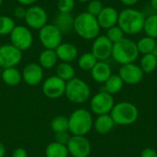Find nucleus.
<instances>
[{"label": "nucleus", "instance_id": "15", "mask_svg": "<svg viewBox=\"0 0 157 157\" xmlns=\"http://www.w3.org/2000/svg\"><path fill=\"white\" fill-rule=\"evenodd\" d=\"M112 48L113 43L106 37V35H99L93 41L91 52L95 55L98 61H106L111 56Z\"/></svg>", "mask_w": 157, "mask_h": 157}, {"label": "nucleus", "instance_id": "1", "mask_svg": "<svg viewBox=\"0 0 157 157\" xmlns=\"http://www.w3.org/2000/svg\"><path fill=\"white\" fill-rule=\"evenodd\" d=\"M144 14L132 7H127L119 12L118 26L127 35H135L144 30Z\"/></svg>", "mask_w": 157, "mask_h": 157}, {"label": "nucleus", "instance_id": "35", "mask_svg": "<svg viewBox=\"0 0 157 157\" xmlns=\"http://www.w3.org/2000/svg\"><path fill=\"white\" fill-rule=\"evenodd\" d=\"M75 6V0H58L57 8L60 13H71Z\"/></svg>", "mask_w": 157, "mask_h": 157}, {"label": "nucleus", "instance_id": "22", "mask_svg": "<svg viewBox=\"0 0 157 157\" xmlns=\"http://www.w3.org/2000/svg\"><path fill=\"white\" fill-rule=\"evenodd\" d=\"M0 78L6 86H16L22 81V74L17 67L5 68L2 69Z\"/></svg>", "mask_w": 157, "mask_h": 157}, {"label": "nucleus", "instance_id": "34", "mask_svg": "<svg viewBox=\"0 0 157 157\" xmlns=\"http://www.w3.org/2000/svg\"><path fill=\"white\" fill-rule=\"evenodd\" d=\"M104 6L101 1L99 0H90L88 1L87 6H86V12L94 17H98V15L101 12Z\"/></svg>", "mask_w": 157, "mask_h": 157}, {"label": "nucleus", "instance_id": "37", "mask_svg": "<svg viewBox=\"0 0 157 157\" xmlns=\"http://www.w3.org/2000/svg\"><path fill=\"white\" fill-rule=\"evenodd\" d=\"M26 11H27V8H25L23 6H19L15 7L13 13L17 18H24L26 15Z\"/></svg>", "mask_w": 157, "mask_h": 157}, {"label": "nucleus", "instance_id": "43", "mask_svg": "<svg viewBox=\"0 0 157 157\" xmlns=\"http://www.w3.org/2000/svg\"><path fill=\"white\" fill-rule=\"evenodd\" d=\"M150 4H151L152 8L157 12V0H151L150 1Z\"/></svg>", "mask_w": 157, "mask_h": 157}, {"label": "nucleus", "instance_id": "2", "mask_svg": "<svg viewBox=\"0 0 157 157\" xmlns=\"http://www.w3.org/2000/svg\"><path fill=\"white\" fill-rule=\"evenodd\" d=\"M74 30L81 39L90 40L99 36L100 27L97 17L86 11L75 17Z\"/></svg>", "mask_w": 157, "mask_h": 157}, {"label": "nucleus", "instance_id": "38", "mask_svg": "<svg viewBox=\"0 0 157 157\" xmlns=\"http://www.w3.org/2000/svg\"><path fill=\"white\" fill-rule=\"evenodd\" d=\"M141 157H157V152L151 147H146L141 152Z\"/></svg>", "mask_w": 157, "mask_h": 157}, {"label": "nucleus", "instance_id": "30", "mask_svg": "<svg viewBox=\"0 0 157 157\" xmlns=\"http://www.w3.org/2000/svg\"><path fill=\"white\" fill-rule=\"evenodd\" d=\"M144 31L145 32L146 36L157 40V13L145 17Z\"/></svg>", "mask_w": 157, "mask_h": 157}, {"label": "nucleus", "instance_id": "19", "mask_svg": "<svg viewBox=\"0 0 157 157\" xmlns=\"http://www.w3.org/2000/svg\"><path fill=\"white\" fill-rule=\"evenodd\" d=\"M90 73L93 80L99 84H104L112 75L111 67L105 61H98Z\"/></svg>", "mask_w": 157, "mask_h": 157}, {"label": "nucleus", "instance_id": "32", "mask_svg": "<svg viewBox=\"0 0 157 157\" xmlns=\"http://www.w3.org/2000/svg\"><path fill=\"white\" fill-rule=\"evenodd\" d=\"M15 27V20L11 17L0 16V36L9 35Z\"/></svg>", "mask_w": 157, "mask_h": 157}, {"label": "nucleus", "instance_id": "4", "mask_svg": "<svg viewBox=\"0 0 157 157\" xmlns=\"http://www.w3.org/2000/svg\"><path fill=\"white\" fill-rule=\"evenodd\" d=\"M136 42L129 38H123L121 40L113 44L111 57L121 65L132 63L139 56Z\"/></svg>", "mask_w": 157, "mask_h": 157}, {"label": "nucleus", "instance_id": "39", "mask_svg": "<svg viewBox=\"0 0 157 157\" xmlns=\"http://www.w3.org/2000/svg\"><path fill=\"white\" fill-rule=\"evenodd\" d=\"M28 152L25 148H22V147H17L16 148L13 152H12V155L11 157H28Z\"/></svg>", "mask_w": 157, "mask_h": 157}, {"label": "nucleus", "instance_id": "24", "mask_svg": "<svg viewBox=\"0 0 157 157\" xmlns=\"http://www.w3.org/2000/svg\"><path fill=\"white\" fill-rule=\"evenodd\" d=\"M55 75H57L64 82H68L74 77H75V70L70 63L61 62L56 65Z\"/></svg>", "mask_w": 157, "mask_h": 157}, {"label": "nucleus", "instance_id": "36", "mask_svg": "<svg viewBox=\"0 0 157 157\" xmlns=\"http://www.w3.org/2000/svg\"><path fill=\"white\" fill-rule=\"evenodd\" d=\"M71 133L69 132H59V133H55L54 135V141L63 144V145H67L68 142L71 139Z\"/></svg>", "mask_w": 157, "mask_h": 157}, {"label": "nucleus", "instance_id": "26", "mask_svg": "<svg viewBox=\"0 0 157 157\" xmlns=\"http://www.w3.org/2000/svg\"><path fill=\"white\" fill-rule=\"evenodd\" d=\"M124 83L120 77V75L118 74H114V75L112 74L109 76V78L104 83V88H105L104 91L111 95H115L122 89Z\"/></svg>", "mask_w": 157, "mask_h": 157}, {"label": "nucleus", "instance_id": "40", "mask_svg": "<svg viewBox=\"0 0 157 157\" xmlns=\"http://www.w3.org/2000/svg\"><path fill=\"white\" fill-rule=\"evenodd\" d=\"M17 3L20 6H30L35 5V3L38 0H17Z\"/></svg>", "mask_w": 157, "mask_h": 157}, {"label": "nucleus", "instance_id": "9", "mask_svg": "<svg viewBox=\"0 0 157 157\" xmlns=\"http://www.w3.org/2000/svg\"><path fill=\"white\" fill-rule=\"evenodd\" d=\"M115 105L113 95L106 92L100 91L94 95L90 99V109L92 113L97 116L109 114L112 108Z\"/></svg>", "mask_w": 157, "mask_h": 157}, {"label": "nucleus", "instance_id": "13", "mask_svg": "<svg viewBox=\"0 0 157 157\" xmlns=\"http://www.w3.org/2000/svg\"><path fill=\"white\" fill-rule=\"evenodd\" d=\"M66 82L59 78L57 75L49 76L42 83L41 90L45 97L52 99L59 98L64 96Z\"/></svg>", "mask_w": 157, "mask_h": 157}, {"label": "nucleus", "instance_id": "12", "mask_svg": "<svg viewBox=\"0 0 157 157\" xmlns=\"http://www.w3.org/2000/svg\"><path fill=\"white\" fill-rule=\"evenodd\" d=\"M66 146L69 155L73 157H88L92 151L91 144L86 136L72 135Z\"/></svg>", "mask_w": 157, "mask_h": 157}, {"label": "nucleus", "instance_id": "31", "mask_svg": "<svg viewBox=\"0 0 157 157\" xmlns=\"http://www.w3.org/2000/svg\"><path fill=\"white\" fill-rule=\"evenodd\" d=\"M51 129L55 133L69 132V125H68V118L65 116H56L51 121Z\"/></svg>", "mask_w": 157, "mask_h": 157}, {"label": "nucleus", "instance_id": "27", "mask_svg": "<svg viewBox=\"0 0 157 157\" xmlns=\"http://www.w3.org/2000/svg\"><path fill=\"white\" fill-rule=\"evenodd\" d=\"M156 43L155 39L151 38L149 36H144L136 42V45H137L139 53H142L143 55H144V54L153 53L155 49Z\"/></svg>", "mask_w": 157, "mask_h": 157}, {"label": "nucleus", "instance_id": "14", "mask_svg": "<svg viewBox=\"0 0 157 157\" xmlns=\"http://www.w3.org/2000/svg\"><path fill=\"white\" fill-rule=\"evenodd\" d=\"M118 75L124 84L130 86H134L141 83L144 76V73L143 72L140 65L134 63L121 65Z\"/></svg>", "mask_w": 157, "mask_h": 157}, {"label": "nucleus", "instance_id": "5", "mask_svg": "<svg viewBox=\"0 0 157 157\" xmlns=\"http://www.w3.org/2000/svg\"><path fill=\"white\" fill-rule=\"evenodd\" d=\"M109 114L115 125L128 126L137 121L139 118V109L133 103L122 101L115 104Z\"/></svg>", "mask_w": 157, "mask_h": 157}, {"label": "nucleus", "instance_id": "20", "mask_svg": "<svg viewBox=\"0 0 157 157\" xmlns=\"http://www.w3.org/2000/svg\"><path fill=\"white\" fill-rule=\"evenodd\" d=\"M115 123L110 116V114L99 115L96 118L93 123V128L99 134H107L112 131Z\"/></svg>", "mask_w": 157, "mask_h": 157}, {"label": "nucleus", "instance_id": "18", "mask_svg": "<svg viewBox=\"0 0 157 157\" xmlns=\"http://www.w3.org/2000/svg\"><path fill=\"white\" fill-rule=\"evenodd\" d=\"M58 60L63 63H72L78 58V49L71 42H62L56 49Z\"/></svg>", "mask_w": 157, "mask_h": 157}, {"label": "nucleus", "instance_id": "8", "mask_svg": "<svg viewBox=\"0 0 157 157\" xmlns=\"http://www.w3.org/2000/svg\"><path fill=\"white\" fill-rule=\"evenodd\" d=\"M9 39L10 43L21 52L29 50L34 40L30 29L23 25H16L9 34Z\"/></svg>", "mask_w": 157, "mask_h": 157}, {"label": "nucleus", "instance_id": "44", "mask_svg": "<svg viewBox=\"0 0 157 157\" xmlns=\"http://www.w3.org/2000/svg\"><path fill=\"white\" fill-rule=\"evenodd\" d=\"M75 1H78V2H80V3H86V2H88V1H90V0H75Z\"/></svg>", "mask_w": 157, "mask_h": 157}, {"label": "nucleus", "instance_id": "28", "mask_svg": "<svg viewBox=\"0 0 157 157\" xmlns=\"http://www.w3.org/2000/svg\"><path fill=\"white\" fill-rule=\"evenodd\" d=\"M98 62V59L90 52H85L82 55H80L77 60V64L78 67L83 71H91Z\"/></svg>", "mask_w": 157, "mask_h": 157}, {"label": "nucleus", "instance_id": "17", "mask_svg": "<svg viewBox=\"0 0 157 157\" xmlns=\"http://www.w3.org/2000/svg\"><path fill=\"white\" fill-rule=\"evenodd\" d=\"M100 29H108L118 24L119 11L113 6H104L97 17Z\"/></svg>", "mask_w": 157, "mask_h": 157}, {"label": "nucleus", "instance_id": "16", "mask_svg": "<svg viewBox=\"0 0 157 157\" xmlns=\"http://www.w3.org/2000/svg\"><path fill=\"white\" fill-rule=\"evenodd\" d=\"M22 80L29 86L40 85L44 76L43 68L37 63H29L22 70Z\"/></svg>", "mask_w": 157, "mask_h": 157}, {"label": "nucleus", "instance_id": "3", "mask_svg": "<svg viewBox=\"0 0 157 157\" xmlns=\"http://www.w3.org/2000/svg\"><path fill=\"white\" fill-rule=\"evenodd\" d=\"M94 120L89 110L80 108L74 110L68 117L69 132L71 135L86 136L93 128Z\"/></svg>", "mask_w": 157, "mask_h": 157}, {"label": "nucleus", "instance_id": "46", "mask_svg": "<svg viewBox=\"0 0 157 157\" xmlns=\"http://www.w3.org/2000/svg\"><path fill=\"white\" fill-rule=\"evenodd\" d=\"M2 4H3V0H0V7H1V6H2Z\"/></svg>", "mask_w": 157, "mask_h": 157}, {"label": "nucleus", "instance_id": "21", "mask_svg": "<svg viewBox=\"0 0 157 157\" xmlns=\"http://www.w3.org/2000/svg\"><path fill=\"white\" fill-rule=\"evenodd\" d=\"M74 20L75 17L71 13H58L54 18L53 24L63 33H69L74 30Z\"/></svg>", "mask_w": 157, "mask_h": 157}, {"label": "nucleus", "instance_id": "29", "mask_svg": "<svg viewBox=\"0 0 157 157\" xmlns=\"http://www.w3.org/2000/svg\"><path fill=\"white\" fill-rule=\"evenodd\" d=\"M140 67L144 74L153 73L157 68V57L154 53L143 55L140 62Z\"/></svg>", "mask_w": 157, "mask_h": 157}, {"label": "nucleus", "instance_id": "47", "mask_svg": "<svg viewBox=\"0 0 157 157\" xmlns=\"http://www.w3.org/2000/svg\"><path fill=\"white\" fill-rule=\"evenodd\" d=\"M1 72H2V68L0 67V77H1Z\"/></svg>", "mask_w": 157, "mask_h": 157}, {"label": "nucleus", "instance_id": "23", "mask_svg": "<svg viewBox=\"0 0 157 157\" xmlns=\"http://www.w3.org/2000/svg\"><path fill=\"white\" fill-rule=\"evenodd\" d=\"M58 57L55 50L44 49L39 55V64L43 69H52L57 65Z\"/></svg>", "mask_w": 157, "mask_h": 157}, {"label": "nucleus", "instance_id": "6", "mask_svg": "<svg viewBox=\"0 0 157 157\" xmlns=\"http://www.w3.org/2000/svg\"><path fill=\"white\" fill-rule=\"evenodd\" d=\"M91 90L86 82L78 77H74L66 82L64 96L75 104H83L90 98Z\"/></svg>", "mask_w": 157, "mask_h": 157}, {"label": "nucleus", "instance_id": "10", "mask_svg": "<svg viewBox=\"0 0 157 157\" xmlns=\"http://www.w3.org/2000/svg\"><path fill=\"white\" fill-rule=\"evenodd\" d=\"M24 20L28 28L39 30L48 24V14L42 6L33 5L27 8Z\"/></svg>", "mask_w": 157, "mask_h": 157}, {"label": "nucleus", "instance_id": "11", "mask_svg": "<svg viewBox=\"0 0 157 157\" xmlns=\"http://www.w3.org/2000/svg\"><path fill=\"white\" fill-rule=\"evenodd\" d=\"M22 52L11 43L0 45V67L2 69L16 67L22 61Z\"/></svg>", "mask_w": 157, "mask_h": 157}, {"label": "nucleus", "instance_id": "45", "mask_svg": "<svg viewBox=\"0 0 157 157\" xmlns=\"http://www.w3.org/2000/svg\"><path fill=\"white\" fill-rule=\"evenodd\" d=\"M155 56L157 57V43H156V46H155V51H154V52H153Z\"/></svg>", "mask_w": 157, "mask_h": 157}, {"label": "nucleus", "instance_id": "33", "mask_svg": "<svg viewBox=\"0 0 157 157\" xmlns=\"http://www.w3.org/2000/svg\"><path fill=\"white\" fill-rule=\"evenodd\" d=\"M106 37L114 44V43L121 40L123 38H125V33L122 31V29L118 25H115L107 29Z\"/></svg>", "mask_w": 157, "mask_h": 157}, {"label": "nucleus", "instance_id": "25", "mask_svg": "<svg viewBox=\"0 0 157 157\" xmlns=\"http://www.w3.org/2000/svg\"><path fill=\"white\" fill-rule=\"evenodd\" d=\"M46 157H68L69 153L66 145L61 144L57 142L50 143L45 149Z\"/></svg>", "mask_w": 157, "mask_h": 157}, {"label": "nucleus", "instance_id": "7", "mask_svg": "<svg viewBox=\"0 0 157 157\" xmlns=\"http://www.w3.org/2000/svg\"><path fill=\"white\" fill-rule=\"evenodd\" d=\"M39 40L44 49L55 50L63 42V33L53 23H48L39 29Z\"/></svg>", "mask_w": 157, "mask_h": 157}, {"label": "nucleus", "instance_id": "42", "mask_svg": "<svg viewBox=\"0 0 157 157\" xmlns=\"http://www.w3.org/2000/svg\"><path fill=\"white\" fill-rule=\"evenodd\" d=\"M5 155H6V147L0 142V157H5Z\"/></svg>", "mask_w": 157, "mask_h": 157}, {"label": "nucleus", "instance_id": "41", "mask_svg": "<svg viewBox=\"0 0 157 157\" xmlns=\"http://www.w3.org/2000/svg\"><path fill=\"white\" fill-rule=\"evenodd\" d=\"M121 1V3L122 4V5H124V6H134V5H136L140 0H120Z\"/></svg>", "mask_w": 157, "mask_h": 157}]
</instances>
